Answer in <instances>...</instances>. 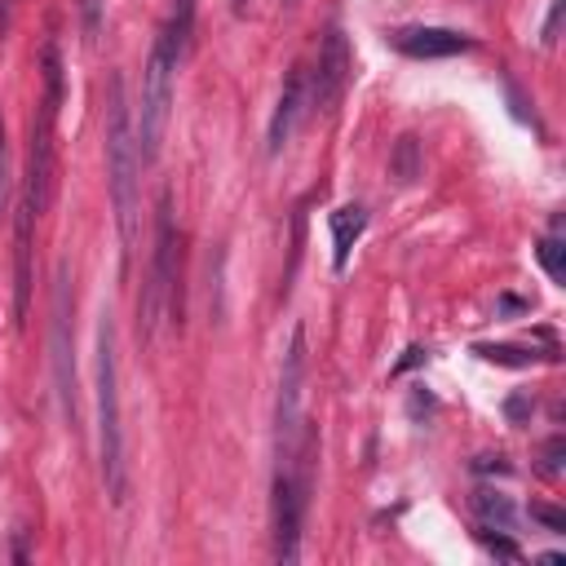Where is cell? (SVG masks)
<instances>
[{"label": "cell", "mask_w": 566, "mask_h": 566, "mask_svg": "<svg viewBox=\"0 0 566 566\" xmlns=\"http://www.w3.org/2000/svg\"><path fill=\"white\" fill-rule=\"evenodd\" d=\"M137 186H142V155H137V128L124 93V75L111 71L106 80V190L115 208V230L124 243V265L137 243Z\"/></svg>", "instance_id": "1"}, {"label": "cell", "mask_w": 566, "mask_h": 566, "mask_svg": "<svg viewBox=\"0 0 566 566\" xmlns=\"http://www.w3.org/2000/svg\"><path fill=\"white\" fill-rule=\"evenodd\" d=\"M195 4L199 0H172V18H168V40H172V49H177V57H186L190 53V35H195Z\"/></svg>", "instance_id": "14"}, {"label": "cell", "mask_w": 566, "mask_h": 566, "mask_svg": "<svg viewBox=\"0 0 566 566\" xmlns=\"http://www.w3.org/2000/svg\"><path fill=\"white\" fill-rule=\"evenodd\" d=\"M473 513H478V522H482L486 531H513V526H517L513 500L500 495V491H486V486L473 495Z\"/></svg>", "instance_id": "12"}, {"label": "cell", "mask_w": 566, "mask_h": 566, "mask_svg": "<svg viewBox=\"0 0 566 566\" xmlns=\"http://www.w3.org/2000/svg\"><path fill=\"white\" fill-rule=\"evenodd\" d=\"M13 195V159H9V133H4V111H0V217L9 212Z\"/></svg>", "instance_id": "17"}, {"label": "cell", "mask_w": 566, "mask_h": 566, "mask_svg": "<svg viewBox=\"0 0 566 566\" xmlns=\"http://www.w3.org/2000/svg\"><path fill=\"white\" fill-rule=\"evenodd\" d=\"M349 44H345V31L340 27H327L323 35V49H318V62H314V75H310V93H305V106L318 111V115H332L336 102L345 97V84H349Z\"/></svg>", "instance_id": "8"}, {"label": "cell", "mask_w": 566, "mask_h": 566, "mask_svg": "<svg viewBox=\"0 0 566 566\" xmlns=\"http://www.w3.org/2000/svg\"><path fill=\"white\" fill-rule=\"evenodd\" d=\"M301 111H305V71L292 66L287 80H283V93H279V102H274L270 128H265V150H270V155H279V150L287 146V137H292Z\"/></svg>", "instance_id": "10"}, {"label": "cell", "mask_w": 566, "mask_h": 566, "mask_svg": "<svg viewBox=\"0 0 566 566\" xmlns=\"http://www.w3.org/2000/svg\"><path fill=\"white\" fill-rule=\"evenodd\" d=\"M389 172H394V181H402V186H411V181L424 172V150H420L416 133H402V137L394 142V150H389Z\"/></svg>", "instance_id": "13"}, {"label": "cell", "mask_w": 566, "mask_h": 566, "mask_svg": "<svg viewBox=\"0 0 566 566\" xmlns=\"http://www.w3.org/2000/svg\"><path fill=\"white\" fill-rule=\"evenodd\" d=\"M473 354L486 358V363H500V367H531L535 363V349L526 354L517 345H473Z\"/></svg>", "instance_id": "16"}, {"label": "cell", "mask_w": 566, "mask_h": 566, "mask_svg": "<svg viewBox=\"0 0 566 566\" xmlns=\"http://www.w3.org/2000/svg\"><path fill=\"white\" fill-rule=\"evenodd\" d=\"M478 535H482V544H486V548H491V553H500V557H509V562H517V557H522V553H517V544H513V539H504V535H491V531H486V526H482V531H478Z\"/></svg>", "instance_id": "21"}, {"label": "cell", "mask_w": 566, "mask_h": 566, "mask_svg": "<svg viewBox=\"0 0 566 566\" xmlns=\"http://www.w3.org/2000/svg\"><path fill=\"white\" fill-rule=\"evenodd\" d=\"M562 451H566V438H562V433L548 438V442H544V464H539V473L557 478V469H562Z\"/></svg>", "instance_id": "20"}, {"label": "cell", "mask_w": 566, "mask_h": 566, "mask_svg": "<svg viewBox=\"0 0 566 566\" xmlns=\"http://www.w3.org/2000/svg\"><path fill=\"white\" fill-rule=\"evenodd\" d=\"M301 398H305V327H292L283 363H279V398H274V469L296 460L301 442Z\"/></svg>", "instance_id": "6"}, {"label": "cell", "mask_w": 566, "mask_h": 566, "mask_svg": "<svg viewBox=\"0 0 566 566\" xmlns=\"http://www.w3.org/2000/svg\"><path fill=\"white\" fill-rule=\"evenodd\" d=\"M177 212H172V190L164 186L155 199V248H150V274L137 296V323L142 336L155 332L164 305L172 310V323H181V287H177Z\"/></svg>", "instance_id": "3"}, {"label": "cell", "mask_w": 566, "mask_h": 566, "mask_svg": "<svg viewBox=\"0 0 566 566\" xmlns=\"http://www.w3.org/2000/svg\"><path fill=\"white\" fill-rule=\"evenodd\" d=\"M97 460H102V486L111 504H124L128 495V469H124V411H119V354H115V318H97Z\"/></svg>", "instance_id": "2"}, {"label": "cell", "mask_w": 566, "mask_h": 566, "mask_svg": "<svg viewBox=\"0 0 566 566\" xmlns=\"http://www.w3.org/2000/svg\"><path fill=\"white\" fill-rule=\"evenodd\" d=\"M327 226H332V270H345L354 243H358L363 230H367V212H363V203H340V208L327 217Z\"/></svg>", "instance_id": "11"}, {"label": "cell", "mask_w": 566, "mask_h": 566, "mask_svg": "<svg viewBox=\"0 0 566 566\" xmlns=\"http://www.w3.org/2000/svg\"><path fill=\"white\" fill-rule=\"evenodd\" d=\"M71 265L57 261L53 270V318H49V358H53V385H57V402H62V420L75 429L80 424V402H75V336H71Z\"/></svg>", "instance_id": "7"}, {"label": "cell", "mask_w": 566, "mask_h": 566, "mask_svg": "<svg viewBox=\"0 0 566 566\" xmlns=\"http://www.w3.org/2000/svg\"><path fill=\"white\" fill-rule=\"evenodd\" d=\"M177 66H181V57H177L168 31L159 27V35L150 44V57H146V71H142V115H137V155H142V164H155L159 159Z\"/></svg>", "instance_id": "4"}, {"label": "cell", "mask_w": 566, "mask_h": 566, "mask_svg": "<svg viewBox=\"0 0 566 566\" xmlns=\"http://www.w3.org/2000/svg\"><path fill=\"white\" fill-rule=\"evenodd\" d=\"M504 416H509L513 424H526V416H531V398H526V394H513V398L504 402Z\"/></svg>", "instance_id": "22"}, {"label": "cell", "mask_w": 566, "mask_h": 566, "mask_svg": "<svg viewBox=\"0 0 566 566\" xmlns=\"http://www.w3.org/2000/svg\"><path fill=\"white\" fill-rule=\"evenodd\" d=\"M13 4H18V0H0V40L9 35V22H13Z\"/></svg>", "instance_id": "26"}, {"label": "cell", "mask_w": 566, "mask_h": 566, "mask_svg": "<svg viewBox=\"0 0 566 566\" xmlns=\"http://www.w3.org/2000/svg\"><path fill=\"white\" fill-rule=\"evenodd\" d=\"M424 358H429V349H420V345H411V349H407V354H402V358L394 363V376H402L407 367H420Z\"/></svg>", "instance_id": "24"}, {"label": "cell", "mask_w": 566, "mask_h": 566, "mask_svg": "<svg viewBox=\"0 0 566 566\" xmlns=\"http://www.w3.org/2000/svg\"><path fill=\"white\" fill-rule=\"evenodd\" d=\"M473 469H478V473H491V469H495V473H509V460H504V455H478Z\"/></svg>", "instance_id": "25"}, {"label": "cell", "mask_w": 566, "mask_h": 566, "mask_svg": "<svg viewBox=\"0 0 566 566\" xmlns=\"http://www.w3.org/2000/svg\"><path fill=\"white\" fill-rule=\"evenodd\" d=\"M102 18H106V0H80V31H84V44H97Z\"/></svg>", "instance_id": "18"}, {"label": "cell", "mask_w": 566, "mask_h": 566, "mask_svg": "<svg viewBox=\"0 0 566 566\" xmlns=\"http://www.w3.org/2000/svg\"><path fill=\"white\" fill-rule=\"evenodd\" d=\"M230 4H234V13H243V9H248V0H230Z\"/></svg>", "instance_id": "27"}, {"label": "cell", "mask_w": 566, "mask_h": 566, "mask_svg": "<svg viewBox=\"0 0 566 566\" xmlns=\"http://www.w3.org/2000/svg\"><path fill=\"white\" fill-rule=\"evenodd\" d=\"M531 517H535L539 526H548L553 535H562V531H566V513H562V509H553V504H531Z\"/></svg>", "instance_id": "19"}, {"label": "cell", "mask_w": 566, "mask_h": 566, "mask_svg": "<svg viewBox=\"0 0 566 566\" xmlns=\"http://www.w3.org/2000/svg\"><path fill=\"white\" fill-rule=\"evenodd\" d=\"M478 40L469 31H455V27H402L394 31V49L416 57V62H429V57H455V53H469Z\"/></svg>", "instance_id": "9"}, {"label": "cell", "mask_w": 566, "mask_h": 566, "mask_svg": "<svg viewBox=\"0 0 566 566\" xmlns=\"http://www.w3.org/2000/svg\"><path fill=\"white\" fill-rule=\"evenodd\" d=\"M557 22H562V0H553V9L544 18V31H539V44H553L557 40Z\"/></svg>", "instance_id": "23"}, {"label": "cell", "mask_w": 566, "mask_h": 566, "mask_svg": "<svg viewBox=\"0 0 566 566\" xmlns=\"http://www.w3.org/2000/svg\"><path fill=\"white\" fill-rule=\"evenodd\" d=\"M535 256H539V265H544V274H548L553 283L566 279V243L557 239V230L544 234V239H535Z\"/></svg>", "instance_id": "15"}, {"label": "cell", "mask_w": 566, "mask_h": 566, "mask_svg": "<svg viewBox=\"0 0 566 566\" xmlns=\"http://www.w3.org/2000/svg\"><path fill=\"white\" fill-rule=\"evenodd\" d=\"M57 111L62 102L40 93L35 111H31V128H27V168H22V190H18V203L31 208L35 217L49 212L53 203V181H57V142H53V128H57Z\"/></svg>", "instance_id": "5"}]
</instances>
